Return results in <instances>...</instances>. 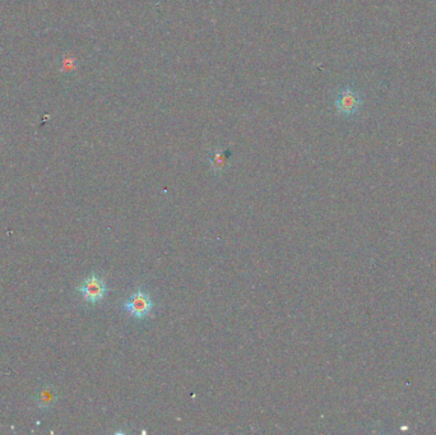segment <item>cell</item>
Segmentation results:
<instances>
[{
  "label": "cell",
  "mask_w": 436,
  "mask_h": 435,
  "mask_svg": "<svg viewBox=\"0 0 436 435\" xmlns=\"http://www.w3.org/2000/svg\"><path fill=\"white\" fill-rule=\"evenodd\" d=\"M334 106L335 110L343 117L356 115L363 106V96L356 88L346 86L338 91L334 100Z\"/></svg>",
  "instance_id": "cell-1"
},
{
  "label": "cell",
  "mask_w": 436,
  "mask_h": 435,
  "mask_svg": "<svg viewBox=\"0 0 436 435\" xmlns=\"http://www.w3.org/2000/svg\"><path fill=\"white\" fill-rule=\"evenodd\" d=\"M124 308L130 313V316L142 319L151 314L152 310L155 308V302L148 293H144L142 290H137L125 301Z\"/></svg>",
  "instance_id": "cell-2"
},
{
  "label": "cell",
  "mask_w": 436,
  "mask_h": 435,
  "mask_svg": "<svg viewBox=\"0 0 436 435\" xmlns=\"http://www.w3.org/2000/svg\"><path fill=\"white\" fill-rule=\"evenodd\" d=\"M107 291V286L105 285L103 278L97 276V275H91L83 281V284L80 285V293L83 299L91 302V304H97L103 300Z\"/></svg>",
  "instance_id": "cell-3"
},
{
  "label": "cell",
  "mask_w": 436,
  "mask_h": 435,
  "mask_svg": "<svg viewBox=\"0 0 436 435\" xmlns=\"http://www.w3.org/2000/svg\"><path fill=\"white\" fill-rule=\"evenodd\" d=\"M231 153L229 151L213 150L209 155L211 167L216 173H221L230 164Z\"/></svg>",
  "instance_id": "cell-4"
},
{
  "label": "cell",
  "mask_w": 436,
  "mask_h": 435,
  "mask_svg": "<svg viewBox=\"0 0 436 435\" xmlns=\"http://www.w3.org/2000/svg\"><path fill=\"white\" fill-rule=\"evenodd\" d=\"M56 400H58V395H56L55 389L51 386L41 388L37 395V402L42 409L53 407L55 404Z\"/></svg>",
  "instance_id": "cell-5"
}]
</instances>
